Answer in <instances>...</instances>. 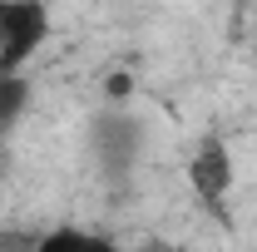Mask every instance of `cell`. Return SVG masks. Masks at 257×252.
I'll list each match as a JSON object with an SVG mask.
<instances>
[{
	"instance_id": "5",
	"label": "cell",
	"mask_w": 257,
	"mask_h": 252,
	"mask_svg": "<svg viewBox=\"0 0 257 252\" xmlns=\"http://www.w3.org/2000/svg\"><path fill=\"white\" fill-rule=\"evenodd\" d=\"M104 94H109V104H128L134 99V74H109V84H104Z\"/></svg>"
},
{
	"instance_id": "4",
	"label": "cell",
	"mask_w": 257,
	"mask_h": 252,
	"mask_svg": "<svg viewBox=\"0 0 257 252\" xmlns=\"http://www.w3.org/2000/svg\"><path fill=\"white\" fill-rule=\"evenodd\" d=\"M40 247H45V252H55V247H94V237H89V232H74V227H64V232H50Z\"/></svg>"
},
{
	"instance_id": "6",
	"label": "cell",
	"mask_w": 257,
	"mask_h": 252,
	"mask_svg": "<svg viewBox=\"0 0 257 252\" xmlns=\"http://www.w3.org/2000/svg\"><path fill=\"white\" fill-rule=\"evenodd\" d=\"M252 60H257V55H252Z\"/></svg>"
},
{
	"instance_id": "2",
	"label": "cell",
	"mask_w": 257,
	"mask_h": 252,
	"mask_svg": "<svg viewBox=\"0 0 257 252\" xmlns=\"http://www.w3.org/2000/svg\"><path fill=\"white\" fill-rule=\"evenodd\" d=\"M232 154H227V144L218 139V134H208L198 149H193L188 158V188L193 198L208 208V213H218L223 218V208H227V193H232Z\"/></svg>"
},
{
	"instance_id": "3",
	"label": "cell",
	"mask_w": 257,
	"mask_h": 252,
	"mask_svg": "<svg viewBox=\"0 0 257 252\" xmlns=\"http://www.w3.org/2000/svg\"><path fill=\"white\" fill-rule=\"evenodd\" d=\"M25 104H30V84H25V74H0V134H10V129L20 124Z\"/></svg>"
},
{
	"instance_id": "1",
	"label": "cell",
	"mask_w": 257,
	"mask_h": 252,
	"mask_svg": "<svg viewBox=\"0 0 257 252\" xmlns=\"http://www.w3.org/2000/svg\"><path fill=\"white\" fill-rule=\"evenodd\" d=\"M45 40H50L45 0H0V74H25Z\"/></svg>"
}]
</instances>
